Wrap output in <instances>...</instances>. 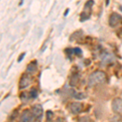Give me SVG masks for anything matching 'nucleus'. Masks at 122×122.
Listing matches in <instances>:
<instances>
[{"mask_svg": "<svg viewBox=\"0 0 122 122\" xmlns=\"http://www.w3.org/2000/svg\"><path fill=\"white\" fill-rule=\"evenodd\" d=\"M106 78L107 76L105 72H103V71H95L90 74L88 78V85L90 87H92V86L102 84L106 81Z\"/></svg>", "mask_w": 122, "mask_h": 122, "instance_id": "f257e3e1", "label": "nucleus"}, {"mask_svg": "<svg viewBox=\"0 0 122 122\" xmlns=\"http://www.w3.org/2000/svg\"><path fill=\"white\" fill-rule=\"evenodd\" d=\"M33 82V77L31 76V74L29 73H25L21 76L19 82V87L20 90H24L25 88H27L29 85H31V83Z\"/></svg>", "mask_w": 122, "mask_h": 122, "instance_id": "f03ea898", "label": "nucleus"}, {"mask_svg": "<svg viewBox=\"0 0 122 122\" xmlns=\"http://www.w3.org/2000/svg\"><path fill=\"white\" fill-rule=\"evenodd\" d=\"M93 1H89L86 3L84 11L81 13V21H85L86 19H88L90 17V13H91V7L93 6Z\"/></svg>", "mask_w": 122, "mask_h": 122, "instance_id": "7ed1b4c3", "label": "nucleus"}, {"mask_svg": "<svg viewBox=\"0 0 122 122\" xmlns=\"http://www.w3.org/2000/svg\"><path fill=\"white\" fill-rule=\"evenodd\" d=\"M122 20V16L121 15L117 14V13H112V14H111V15L109 16V25L111 27H116L117 25H119L120 23L121 22Z\"/></svg>", "mask_w": 122, "mask_h": 122, "instance_id": "20e7f679", "label": "nucleus"}, {"mask_svg": "<svg viewBox=\"0 0 122 122\" xmlns=\"http://www.w3.org/2000/svg\"><path fill=\"white\" fill-rule=\"evenodd\" d=\"M31 112L33 113V117L36 118V119L40 120L43 114V108L40 104H35L31 108Z\"/></svg>", "mask_w": 122, "mask_h": 122, "instance_id": "39448f33", "label": "nucleus"}, {"mask_svg": "<svg viewBox=\"0 0 122 122\" xmlns=\"http://www.w3.org/2000/svg\"><path fill=\"white\" fill-rule=\"evenodd\" d=\"M112 110L118 114H122V99L120 98H117L112 101Z\"/></svg>", "mask_w": 122, "mask_h": 122, "instance_id": "423d86ee", "label": "nucleus"}, {"mask_svg": "<svg viewBox=\"0 0 122 122\" xmlns=\"http://www.w3.org/2000/svg\"><path fill=\"white\" fill-rule=\"evenodd\" d=\"M33 118H34V117H33V113L29 110H25V111L23 112L22 115H21L20 122H33Z\"/></svg>", "mask_w": 122, "mask_h": 122, "instance_id": "0eeeda50", "label": "nucleus"}, {"mask_svg": "<svg viewBox=\"0 0 122 122\" xmlns=\"http://www.w3.org/2000/svg\"><path fill=\"white\" fill-rule=\"evenodd\" d=\"M69 109L71 111V112L74 115H76V114H79L80 112H81L82 111V104L80 103H77V102H74V103H72L69 106Z\"/></svg>", "mask_w": 122, "mask_h": 122, "instance_id": "6e6552de", "label": "nucleus"}, {"mask_svg": "<svg viewBox=\"0 0 122 122\" xmlns=\"http://www.w3.org/2000/svg\"><path fill=\"white\" fill-rule=\"evenodd\" d=\"M38 69V66H37V62L36 61H33V62L29 63L27 66V68H26V71L29 74L31 73H34Z\"/></svg>", "mask_w": 122, "mask_h": 122, "instance_id": "1a4fd4ad", "label": "nucleus"}, {"mask_svg": "<svg viewBox=\"0 0 122 122\" xmlns=\"http://www.w3.org/2000/svg\"><path fill=\"white\" fill-rule=\"evenodd\" d=\"M20 98L23 102H28L29 100L31 99L29 92V93H27V92H23V93L20 94Z\"/></svg>", "mask_w": 122, "mask_h": 122, "instance_id": "9d476101", "label": "nucleus"}, {"mask_svg": "<svg viewBox=\"0 0 122 122\" xmlns=\"http://www.w3.org/2000/svg\"><path fill=\"white\" fill-rule=\"evenodd\" d=\"M78 81H79V76H78L77 74H75L70 81V85L72 86H75L78 83Z\"/></svg>", "mask_w": 122, "mask_h": 122, "instance_id": "9b49d317", "label": "nucleus"}, {"mask_svg": "<svg viewBox=\"0 0 122 122\" xmlns=\"http://www.w3.org/2000/svg\"><path fill=\"white\" fill-rule=\"evenodd\" d=\"M72 92H73V96L77 99H83L86 97V95L83 93H77L76 91H72Z\"/></svg>", "mask_w": 122, "mask_h": 122, "instance_id": "f8f14e48", "label": "nucleus"}, {"mask_svg": "<svg viewBox=\"0 0 122 122\" xmlns=\"http://www.w3.org/2000/svg\"><path fill=\"white\" fill-rule=\"evenodd\" d=\"M29 94H30L31 99H35V98H37V96H38V91H37L36 89L32 88V89L30 90V91H29Z\"/></svg>", "mask_w": 122, "mask_h": 122, "instance_id": "ddd939ff", "label": "nucleus"}, {"mask_svg": "<svg viewBox=\"0 0 122 122\" xmlns=\"http://www.w3.org/2000/svg\"><path fill=\"white\" fill-rule=\"evenodd\" d=\"M73 54L74 55H76V56H81V54H82V51H81V50L80 48H78V47H76V48L75 49H73Z\"/></svg>", "mask_w": 122, "mask_h": 122, "instance_id": "4468645a", "label": "nucleus"}, {"mask_svg": "<svg viewBox=\"0 0 122 122\" xmlns=\"http://www.w3.org/2000/svg\"><path fill=\"white\" fill-rule=\"evenodd\" d=\"M25 56V53H23V54L19 57V59H18V61H19V62H20V61H21V59L24 58V56Z\"/></svg>", "mask_w": 122, "mask_h": 122, "instance_id": "2eb2a0df", "label": "nucleus"}, {"mask_svg": "<svg viewBox=\"0 0 122 122\" xmlns=\"http://www.w3.org/2000/svg\"><path fill=\"white\" fill-rule=\"evenodd\" d=\"M56 122H64V121L63 119H62V120H61V119H58Z\"/></svg>", "mask_w": 122, "mask_h": 122, "instance_id": "dca6fc26", "label": "nucleus"}]
</instances>
